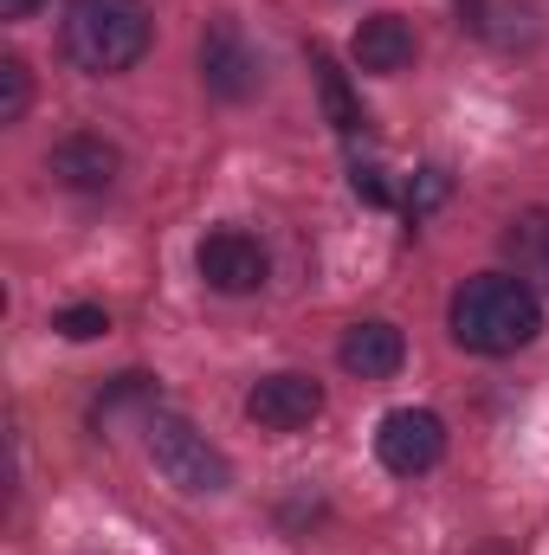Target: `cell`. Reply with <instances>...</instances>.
Segmentation results:
<instances>
[{
    "label": "cell",
    "mask_w": 549,
    "mask_h": 555,
    "mask_svg": "<svg viewBox=\"0 0 549 555\" xmlns=\"http://www.w3.org/2000/svg\"><path fill=\"white\" fill-rule=\"evenodd\" d=\"M59 46L85 78H124L155 46V13L149 0H72Z\"/></svg>",
    "instance_id": "cell-2"
},
{
    "label": "cell",
    "mask_w": 549,
    "mask_h": 555,
    "mask_svg": "<svg viewBox=\"0 0 549 555\" xmlns=\"http://www.w3.org/2000/svg\"><path fill=\"white\" fill-rule=\"evenodd\" d=\"M336 362H343L356 382H388V375H401V362H408V336H401L388 317L349 323L343 343H336Z\"/></svg>",
    "instance_id": "cell-9"
},
{
    "label": "cell",
    "mask_w": 549,
    "mask_h": 555,
    "mask_svg": "<svg viewBox=\"0 0 549 555\" xmlns=\"http://www.w3.org/2000/svg\"><path fill=\"white\" fill-rule=\"evenodd\" d=\"M446 330L465 356H518L544 336V291L511 272H478L446 297Z\"/></svg>",
    "instance_id": "cell-1"
},
{
    "label": "cell",
    "mask_w": 549,
    "mask_h": 555,
    "mask_svg": "<svg viewBox=\"0 0 549 555\" xmlns=\"http://www.w3.org/2000/svg\"><path fill=\"white\" fill-rule=\"evenodd\" d=\"M46 175H52L59 188H72V194H104V188H117V175H124V149L104 142V137H91V130H78V137L52 142Z\"/></svg>",
    "instance_id": "cell-8"
},
{
    "label": "cell",
    "mask_w": 549,
    "mask_h": 555,
    "mask_svg": "<svg viewBox=\"0 0 549 555\" xmlns=\"http://www.w3.org/2000/svg\"><path fill=\"white\" fill-rule=\"evenodd\" d=\"M310 78H317V98H323L330 130H336L343 142H362V137H369V117H362V104H356V91H349L343 65H336L323 46H310Z\"/></svg>",
    "instance_id": "cell-12"
},
{
    "label": "cell",
    "mask_w": 549,
    "mask_h": 555,
    "mask_svg": "<svg viewBox=\"0 0 549 555\" xmlns=\"http://www.w3.org/2000/svg\"><path fill=\"white\" fill-rule=\"evenodd\" d=\"M349 194L362 207H395V188H388V175L375 162H349Z\"/></svg>",
    "instance_id": "cell-16"
},
{
    "label": "cell",
    "mask_w": 549,
    "mask_h": 555,
    "mask_svg": "<svg viewBox=\"0 0 549 555\" xmlns=\"http://www.w3.org/2000/svg\"><path fill=\"white\" fill-rule=\"evenodd\" d=\"M46 0H0V20H26V13H39Z\"/></svg>",
    "instance_id": "cell-17"
},
{
    "label": "cell",
    "mask_w": 549,
    "mask_h": 555,
    "mask_svg": "<svg viewBox=\"0 0 549 555\" xmlns=\"http://www.w3.org/2000/svg\"><path fill=\"white\" fill-rule=\"evenodd\" d=\"M413 52H420V39H413V26L401 13H369V20L356 26V39H349V59H356L369 78H401L413 65Z\"/></svg>",
    "instance_id": "cell-10"
},
{
    "label": "cell",
    "mask_w": 549,
    "mask_h": 555,
    "mask_svg": "<svg viewBox=\"0 0 549 555\" xmlns=\"http://www.w3.org/2000/svg\"><path fill=\"white\" fill-rule=\"evenodd\" d=\"M375 459L395 478L433 472L446 459V420L433 414V408H395V414H382V426H375Z\"/></svg>",
    "instance_id": "cell-5"
},
{
    "label": "cell",
    "mask_w": 549,
    "mask_h": 555,
    "mask_svg": "<svg viewBox=\"0 0 549 555\" xmlns=\"http://www.w3.org/2000/svg\"><path fill=\"white\" fill-rule=\"evenodd\" d=\"M52 330H59L65 343H91V336L111 330V310H104V304H65V310H52Z\"/></svg>",
    "instance_id": "cell-15"
},
{
    "label": "cell",
    "mask_w": 549,
    "mask_h": 555,
    "mask_svg": "<svg viewBox=\"0 0 549 555\" xmlns=\"http://www.w3.org/2000/svg\"><path fill=\"white\" fill-rule=\"evenodd\" d=\"M446 194H452V175H446L439 162H426V168H413V181L401 188V214L420 227L433 207H446Z\"/></svg>",
    "instance_id": "cell-13"
},
{
    "label": "cell",
    "mask_w": 549,
    "mask_h": 555,
    "mask_svg": "<svg viewBox=\"0 0 549 555\" xmlns=\"http://www.w3.org/2000/svg\"><path fill=\"white\" fill-rule=\"evenodd\" d=\"M194 272L207 278V291H220V297H253V291L272 278V259H266V246H259L253 233L214 227V233L194 246Z\"/></svg>",
    "instance_id": "cell-6"
},
{
    "label": "cell",
    "mask_w": 549,
    "mask_h": 555,
    "mask_svg": "<svg viewBox=\"0 0 549 555\" xmlns=\"http://www.w3.org/2000/svg\"><path fill=\"white\" fill-rule=\"evenodd\" d=\"M26 104H33V72H26V59H0V124H20L26 117Z\"/></svg>",
    "instance_id": "cell-14"
},
{
    "label": "cell",
    "mask_w": 549,
    "mask_h": 555,
    "mask_svg": "<svg viewBox=\"0 0 549 555\" xmlns=\"http://www.w3.org/2000/svg\"><path fill=\"white\" fill-rule=\"evenodd\" d=\"M201 85H207V98H220V104H246V98L266 85V59L253 52V39H246L233 20H214V26L201 33Z\"/></svg>",
    "instance_id": "cell-4"
},
{
    "label": "cell",
    "mask_w": 549,
    "mask_h": 555,
    "mask_svg": "<svg viewBox=\"0 0 549 555\" xmlns=\"http://www.w3.org/2000/svg\"><path fill=\"white\" fill-rule=\"evenodd\" d=\"M142 452H149V465H155L175 491H188V498H220V491H233V459H227L194 420L168 414V408H149V414H142Z\"/></svg>",
    "instance_id": "cell-3"
},
{
    "label": "cell",
    "mask_w": 549,
    "mask_h": 555,
    "mask_svg": "<svg viewBox=\"0 0 549 555\" xmlns=\"http://www.w3.org/2000/svg\"><path fill=\"white\" fill-rule=\"evenodd\" d=\"M317 414H323V388L317 375H297V369H278L266 382H253L246 395V420L266 433H304Z\"/></svg>",
    "instance_id": "cell-7"
},
{
    "label": "cell",
    "mask_w": 549,
    "mask_h": 555,
    "mask_svg": "<svg viewBox=\"0 0 549 555\" xmlns=\"http://www.w3.org/2000/svg\"><path fill=\"white\" fill-rule=\"evenodd\" d=\"M505 272L524 278L531 291H549V207H524L505 233H498Z\"/></svg>",
    "instance_id": "cell-11"
}]
</instances>
